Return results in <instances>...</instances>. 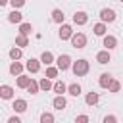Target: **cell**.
Segmentation results:
<instances>
[{"instance_id":"6da1fadb","label":"cell","mask_w":123,"mask_h":123,"mask_svg":"<svg viewBox=\"0 0 123 123\" xmlns=\"http://www.w3.org/2000/svg\"><path fill=\"white\" fill-rule=\"evenodd\" d=\"M71 69H73V75H75V77H85V75L88 73V69H90V63H88L85 58H81V60L73 62Z\"/></svg>"},{"instance_id":"7a4b0ae2","label":"cell","mask_w":123,"mask_h":123,"mask_svg":"<svg viewBox=\"0 0 123 123\" xmlns=\"http://www.w3.org/2000/svg\"><path fill=\"white\" fill-rule=\"evenodd\" d=\"M71 65H73V62H71V58H69L67 54H62V56L56 58V67H58L60 71H67Z\"/></svg>"},{"instance_id":"3957f363","label":"cell","mask_w":123,"mask_h":123,"mask_svg":"<svg viewBox=\"0 0 123 123\" xmlns=\"http://www.w3.org/2000/svg\"><path fill=\"white\" fill-rule=\"evenodd\" d=\"M71 46L73 48H85L86 46V35L85 33H73V37H71Z\"/></svg>"},{"instance_id":"277c9868","label":"cell","mask_w":123,"mask_h":123,"mask_svg":"<svg viewBox=\"0 0 123 123\" xmlns=\"http://www.w3.org/2000/svg\"><path fill=\"white\" fill-rule=\"evenodd\" d=\"M58 37H60L62 40H71V37H73V27L67 25V23H62V25H60V31H58Z\"/></svg>"},{"instance_id":"5b68a950","label":"cell","mask_w":123,"mask_h":123,"mask_svg":"<svg viewBox=\"0 0 123 123\" xmlns=\"http://www.w3.org/2000/svg\"><path fill=\"white\" fill-rule=\"evenodd\" d=\"M100 19L104 23H111V21H115V12L111 8H102L100 10Z\"/></svg>"},{"instance_id":"8992f818","label":"cell","mask_w":123,"mask_h":123,"mask_svg":"<svg viewBox=\"0 0 123 123\" xmlns=\"http://www.w3.org/2000/svg\"><path fill=\"white\" fill-rule=\"evenodd\" d=\"M40 60H37V58H29L27 60V63H25V67H27V71L29 73H38V69H40Z\"/></svg>"},{"instance_id":"52a82bcc","label":"cell","mask_w":123,"mask_h":123,"mask_svg":"<svg viewBox=\"0 0 123 123\" xmlns=\"http://www.w3.org/2000/svg\"><path fill=\"white\" fill-rule=\"evenodd\" d=\"M12 108H13L15 113H23V111L27 110V100H23V98H15L13 104H12Z\"/></svg>"},{"instance_id":"ba28073f","label":"cell","mask_w":123,"mask_h":123,"mask_svg":"<svg viewBox=\"0 0 123 123\" xmlns=\"http://www.w3.org/2000/svg\"><path fill=\"white\" fill-rule=\"evenodd\" d=\"M102 44H104V48H106V50H113V48L117 46V38H115L113 35H106V37H104V40H102Z\"/></svg>"},{"instance_id":"9c48e42d","label":"cell","mask_w":123,"mask_h":123,"mask_svg":"<svg viewBox=\"0 0 123 123\" xmlns=\"http://www.w3.org/2000/svg\"><path fill=\"white\" fill-rule=\"evenodd\" d=\"M88 21V13L86 12H75V15H73V23L75 25H85Z\"/></svg>"},{"instance_id":"30bf717a","label":"cell","mask_w":123,"mask_h":123,"mask_svg":"<svg viewBox=\"0 0 123 123\" xmlns=\"http://www.w3.org/2000/svg\"><path fill=\"white\" fill-rule=\"evenodd\" d=\"M52 106H54L56 110H60V111H62V110H65V106H67V100L63 98V94H58V96L52 100Z\"/></svg>"},{"instance_id":"8fae6325","label":"cell","mask_w":123,"mask_h":123,"mask_svg":"<svg viewBox=\"0 0 123 123\" xmlns=\"http://www.w3.org/2000/svg\"><path fill=\"white\" fill-rule=\"evenodd\" d=\"M96 62L98 63H108V62H111V56H110V50H100L98 54H96Z\"/></svg>"},{"instance_id":"7c38bea8","label":"cell","mask_w":123,"mask_h":123,"mask_svg":"<svg viewBox=\"0 0 123 123\" xmlns=\"http://www.w3.org/2000/svg\"><path fill=\"white\" fill-rule=\"evenodd\" d=\"M111 81H113V77H111L110 73H102V75H100V79H98V85H100L102 88H110Z\"/></svg>"},{"instance_id":"4fadbf2b","label":"cell","mask_w":123,"mask_h":123,"mask_svg":"<svg viewBox=\"0 0 123 123\" xmlns=\"http://www.w3.org/2000/svg\"><path fill=\"white\" fill-rule=\"evenodd\" d=\"M8 21L10 23H23V13L17 12V10H12L10 15H8Z\"/></svg>"},{"instance_id":"5bb4252c","label":"cell","mask_w":123,"mask_h":123,"mask_svg":"<svg viewBox=\"0 0 123 123\" xmlns=\"http://www.w3.org/2000/svg\"><path fill=\"white\" fill-rule=\"evenodd\" d=\"M0 96H2L4 100L13 98V88H12L10 85H2V86H0Z\"/></svg>"},{"instance_id":"9a60e30c","label":"cell","mask_w":123,"mask_h":123,"mask_svg":"<svg viewBox=\"0 0 123 123\" xmlns=\"http://www.w3.org/2000/svg\"><path fill=\"white\" fill-rule=\"evenodd\" d=\"M92 31H94V35H96V37H106L108 27H106V23H104V21H100V23H96V25L92 27Z\"/></svg>"},{"instance_id":"2e32d148","label":"cell","mask_w":123,"mask_h":123,"mask_svg":"<svg viewBox=\"0 0 123 123\" xmlns=\"http://www.w3.org/2000/svg\"><path fill=\"white\" fill-rule=\"evenodd\" d=\"M40 62H42L46 67H48V65H52V63H54V54H52V52H48V50H44V52L40 54Z\"/></svg>"},{"instance_id":"e0dca14e","label":"cell","mask_w":123,"mask_h":123,"mask_svg":"<svg viewBox=\"0 0 123 123\" xmlns=\"http://www.w3.org/2000/svg\"><path fill=\"white\" fill-rule=\"evenodd\" d=\"M98 100H100V96H98V92H86V96H85V102L88 104V106H96L98 104Z\"/></svg>"},{"instance_id":"ac0fdd59","label":"cell","mask_w":123,"mask_h":123,"mask_svg":"<svg viewBox=\"0 0 123 123\" xmlns=\"http://www.w3.org/2000/svg\"><path fill=\"white\" fill-rule=\"evenodd\" d=\"M21 71H23V63L21 62H12L10 63V73L12 75H23Z\"/></svg>"},{"instance_id":"d6986e66","label":"cell","mask_w":123,"mask_h":123,"mask_svg":"<svg viewBox=\"0 0 123 123\" xmlns=\"http://www.w3.org/2000/svg\"><path fill=\"white\" fill-rule=\"evenodd\" d=\"M38 85H40V90H42V92H48V90H54V85H52V81H50L48 77H44V79H40V81H38Z\"/></svg>"},{"instance_id":"ffe728a7","label":"cell","mask_w":123,"mask_h":123,"mask_svg":"<svg viewBox=\"0 0 123 123\" xmlns=\"http://www.w3.org/2000/svg\"><path fill=\"white\" fill-rule=\"evenodd\" d=\"M29 83H31V77H27V75H17L15 85H17L19 88H27V86H29Z\"/></svg>"},{"instance_id":"44dd1931","label":"cell","mask_w":123,"mask_h":123,"mask_svg":"<svg viewBox=\"0 0 123 123\" xmlns=\"http://www.w3.org/2000/svg\"><path fill=\"white\" fill-rule=\"evenodd\" d=\"M63 19H65V15H63V12L62 10H52V21H56V23H63Z\"/></svg>"},{"instance_id":"7402d4cb","label":"cell","mask_w":123,"mask_h":123,"mask_svg":"<svg viewBox=\"0 0 123 123\" xmlns=\"http://www.w3.org/2000/svg\"><path fill=\"white\" fill-rule=\"evenodd\" d=\"M31 33H33V25H31V23H19V35L29 37Z\"/></svg>"},{"instance_id":"603a6c76","label":"cell","mask_w":123,"mask_h":123,"mask_svg":"<svg viewBox=\"0 0 123 123\" xmlns=\"http://www.w3.org/2000/svg\"><path fill=\"white\" fill-rule=\"evenodd\" d=\"M54 92H56V94H63V92H67V85H65L63 81H56V83H54Z\"/></svg>"},{"instance_id":"cb8c5ba5","label":"cell","mask_w":123,"mask_h":123,"mask_svg":"<svg viewBox=\"0 0 123 123\" xmlns=\"http://www.w3.org/2000/svg\"><path fill=\"white\" fill-rule=\"evenodd\" d=\"M15 46H19V48L29 46V38H27L25 35H17V37H15Z\"/></svg>"},{"instance_id":"d4e9b609","label":"cell","mask_w":123,"mask_h":123,"mask_svg":"<svg viewBox=\"0 0 123 123\" xmlns=\"http://www.w3.org/2000/svg\"><path fill=\"white\" fill-rule=\"evenodd\" d=\"M58 73H60V69H58V67H54V65H48V67H46V73H44V77H48V79H56V77H58Z\"/></svg>"},{"instance_id":"484cf974","label":"cell","mask_w":123,"mask_h":123,"mask_svg":"<svg viewBox=\"0 0 123 123\" xmlns=\"http://www.w3.org/2000/svg\"><path fill=\"white\" fill-rule=\"evenodd\" d=\"M67 92H69L71 96H79V94H81V85H79V83H71V85L67 86Z\"/></svg>"},{"instance_id":"4316f807","label":"cell","mask_w":123,"mask_h":123,"mask_svg":"<svg viewBox=\"0 0 123 123\" xmlns=\"http://www.w3.org/2000/svg\"><path fill=\"white\" fill-rule=\"evenodd\" d=\"M21 56H23V52H21V48H19V46H13V48L10 50V58H12L13 62H17Z\"/></svg>"},{"instance_id":"83f0119b","label":"cell","mask_w":123,"mask_h":123,"mask_svg":"<svg viewBox=\"0 0 123 123\" xmlns=\"http://www.w3.org/2000/svg\"><path fill=\"white\" fill-rule=\"evenodd\" d=\"M40 90V85L37 83V81H33L31 79V83H29V86H27V92H31V94H37Z\"/></svg>"},{"instance_id":"f1b7e54d","label":"cell","mask_w":123,"mask_h":123,"mask_svg":"<svg viewBox=\"0 0 123 123\" xmlns=\"http://www.w3.org/2000/svg\"><path fill=\"white\" fill-rule=\"evenodd\" d=\"M40 123H54V115L50 111H42L40 113Z\"/></svg>"},{"instance_id":"f546056e","label":"cell","mask_w":123,"mask_h":123,"mask_svg":"<svg viewBox=\"0 0 123 123\" xmlns=\"http://www.w3.org/2000/svg\"><path fill=\"white\" fill-rule=\"evenodd\" d=\"M108 90H110V92H119V90H121V83H119V81H115V79H113V81H111V85H110V88H108Z\"/></svg>"},{"instance_id":"4dcf8cb0","label":"cell","mask_w":123,"mask_h":123,"mask_svg":"<svg viewBox=\"0 0 123 123\" xmlns=\"http://www.w3.org/2000/svg\"><path fill=\"white\" fill-rule=\"evenodd\" d=\"M75 123H88V115H86V113L77 115V117H75Z\"/></svg>"},{"instance_id":"1f68e13d","label":"cell","mask_w":123,"mask_h":123,"mask_svg":"<svg viewBox=\"0 0 123 123\" xmlns=\"http://www.w3.org/2000/svg\"><path fill=\"white\" fill-rule=\"evenodd\" d=\"M10 4L13 6V10H17V8H21L25 4V0H10Z\"/></svg>"},{"instance_id":"d6a6232c","label":"cell","mask_w":123,"mask_h":123,"mask_svg":"<svg viewBox=\"0 0 123 123\" xmlns=\"http://www.w3.org/2000/svg\"><path fill=\"white\" fill-rule=\"evenodd\" d=\"M104 123H117V117L115 115H106L104 117Z\"/></svg>"},{"instance_id":"836d02e7","label":"cell","mask_w":123,"mask_h":123,"mask_svg":"<svg viewBox=\"0 0 123 123\" xmlns=\"http://www.w3.org/2000/svg\"><path fill=\"white\" fill-rule=\"evenodd\" d=\"M8 123H21V119H19L17 115H13V117H10V119H8Z\"/></svg>"},{"instance_id":"e575fe53","label":"cell","mask_w":123,"mask_h":123,"mask_svg":"<svg viewBox=\"0 0 123 123\" xmlns=\"http://www.w3.org/2000/svg\"><path fill=\"white\" fill-rule=\"evenodd\" d=\"M8 2H10V0H0V6H6Z\"/></svg>"},{"instance_id":"d590c367","label":"cell","mask_w":123,"mask_h":123,"mask_svg":"<svg viewBox=\"0 0 123 123\" xmlns=\"http://www.w3.org/2000/svg\"><path fill=\"white\" fill-rule=\"evenodd\" d=\"M119 2H123V0H119Z\"/></svg>"}]
</instances>
